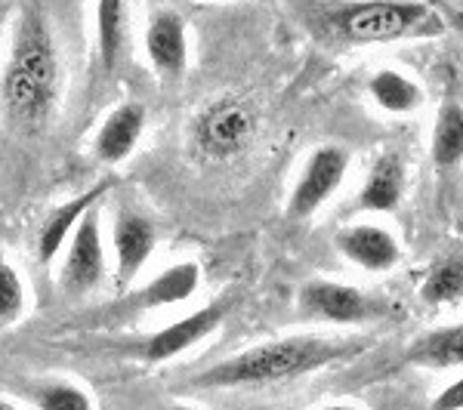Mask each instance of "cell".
<instances>
[{"instance_id":"cell-19","label":"cell","mask_w":463,"mask_h":410,"mask_svg":"<svg viewBox=\"0 0 463 410\" xmlns=\"http://www.w3.org/2000/svg\"><path fill=\"white\" fill-rule=\"evenodd\" d=\"M368 93L390 115H411L423 102V89L395 69H380L377 74H371Z\"/></svg>"},{"instance_id":"cell-5","label":"cell","mask_w":463,"mask_h":410,"mask_svg":"<svg viewBox=\"0 0 463 410\" xmlns=\"http://www.w3.org/2000/svg\"><path fill=\"white\" fill-rule=\"evenodd\" d=\"M297 305L306 318L325 324H368L377 318L390 315V305L377 296L362 294L353 284H340V281H306L297 296Z\"/></svg>"},{"instance_id":"cell-12","label":"cell","mask_w":463,"mask_h":410,"mask_svg":"<svg viewBox=\"0 0 463 410\" xmlns=\"http://www.w3.org/2000/svg\"><path fill=\"white\" fill-rule=\"evenodd\" d=\"M146 133V106L139 102H121L106 115L93 136V154L99 163L118 167L139 148V139Z\"/></svg>"},{"instance_id":"cell-23","label":"cell","mask_w":463,"mask_h":410,"mask_svg":"<svg viewBox=\"0 0 463 410\" xmlns=\"http://www.w3.org/2000/svg\"><path fill=\"white\" fill-rule=\"evenodd\" d=\"M432 410H463V379L445 386V392L432 401Z\"/></svg>"},{"instance_id":"cell-8","label":"cell","mask_w":463,"mask_h":410,"mask_svg":"<svg viewBox=\"0 0 463 410\" xmlns=\"http://www.w3.org/2000/svg\"><path fill=\"white\" fill-rule=\"evenodd\" d=\"M349 170V152L343 145H318L306 158L300 176L288 198V216L290 219H306L325 204L327 198L343 185Z\"/></svg>"},{"instance_id":"cell-15","label":"cell","mask_w":463,"mask_h":410,"mask_svg":"<svg viewBox=\"0 0 463 410\" xmlns=\"http://www.w3.org/2000/svg\"><path fill=\"white\" fill-rule=\"evenodd\" d=\"M405 195V167L395 152L380 154L358 191V207L371 213H390Z\"/></svg>"},{"instance_id":"cell-7","label":"cell","mask_w":463,"mask_h":410,"mask_svg":"<svg viewBox=\"0 0 463 410\" xmlns=\"http://www.w3.org/2000/svg\"><path fill=\"white\" fill-rule=\"evenodd\" d=\"M253 133H257L253 111L235 99H220L201 111L192 136H195V145L204 158L229 161L253 143Z\"/></svg>"},{"instance_id":"cell-6","label":"cell","mask_w":463,"mask_h":410,"mask_svg":"<svg viewBox=\"0 0 463 410\" xmlns=\"http://www.w3.org/2000/svg\"><path fill=\"white\" fill-rule=\"evenodd\" d=\"M106 272H109V259H106V241H102V210L96 204L84 213V219L78 222L74 235L65 244L59 281H62V290L69 296H84L93 294L106 281Z\"/></svg>"},{"instance_id":"cell-9","label":"cell","mask_w":463,"mask_h":410,"mask_svg":"<svg viewBox=\"0 0 463 410\" xmlns=\"http://www.w3.org/2000/svg\"><path fill=\"white\" fill-rule=\"evenodd\" d=\"M155 250H158V226L130 207H118L111 219V253H115L111 266H115L118 287H130Z\"/></svg>"},{"instance_id":"cell-22","label":"cell","mask_w":463,"mask_h":410,"mask_svg":"<svg viewBox=\"0 0 463 410\" xmlns=\"http://www.w3.org/2000/svg\"><path fill=\"white\" fill-rule=\"evenodd\" d=\"M28 309L25 278L6 256H0V327L16 324Z\"/></svg>"},{"instance_id":"cell-10","label":"cell","mask_w":463,"mask_h":410,"mask_svg":"<svg viewBox=\"0 0 463 410\" xmlns=\"http://www.w3.org/2000/svg\"><path fill=\"white\" fill-rule=\"evenodd\" d=\"M143 50L152 71L164 80H179L189 69V32L174 10H155L143 34Z\"/></svg>"},{"instance_id":"cell-4","label":"cell","mask_w":463,"mask_h":410,"mask_svg":"<svg viewBox=\"0 0 463 410\" xmlns=\"http://www.w3.org/2000/svg\"><path fill=\"white\" fill-rule=\"evenodd\" d=\"M232 303H235L232 296H222V300H213L211 305L179 318V321L164 324L161 331L146 333L139 342H133V358L148 364V368H158V364H167V361H174V358L185 355L189 349H195L198 342H204L211 333L220 331Z\"/></svg>"},{"instance_id":"cell-16","label":"cell","mask_w":463,"mask_h":410,"mask_svg":"<svg viewBox=\"0 0 463 410\" xmlns=\"http://www.w3.org/2000/svg\"><path fill=\"white\" fill-rule=\"evenodd\" d=\"M93 37L102 69L115 71L127 41V0H96L93 4Z\"/></svg>"},{"instance_id":"cell-2","label":"cell","mask_w":463,"mask_h":410,"mask_svg":"<svg viewBox=\"0 0 463 410\" xmlns=\"http://www.w3.org/2000/svg\"><path fill=\"white\" fill-rule=\"evenodd\" d=\"M364 349V342L327 340V337H281L213 364L189 379L195 389H257L327 368L343 358H353Z\"/></svg>"},{"instance_id":"cell-21","label":"cell","mask_w":463,"mask_h":410,"mask_svg":"<svg viewBox=\"0 0 463 410\" xmlns=\"http://www.w3.org/2000/svg\"><path fill=\"white\" fill-rule=\"evenodd\" d=\"M423 303L430 305H442V303H454L463 296V250L445 256L439 266L430 268L427 281L420 287Z\"/></svg>"},{"instance_id":"cell-18","label":"cell","mask_w":463,"mask_h":410,"mask_svg":"<svg viewBox=\"0 0 463 410\" xmlns=\"http://www.w3.org/2000/svg\"><path fill=\"white\" fill-rule=\"evenodd\" d=\"M408 364H420V368H460L463 364V324L439 327L414 342L405 352Z\"/></svg>"},{"instance_id":"cell-3","label":"cell","mask_w":463,"mask_h":410,"mask_svg":"<svg viewBox=\"0 0 463 410\" xmlns=\"http://www.w3.org/2000/svg\"><path fill=\"white\" fill-rule=\"evenodd\" d=\"M331 25L349 43H392L439 32V19L423 0H353L331 10Z\"/></svg>"},{"instance_id":"cell-11","label":"cell","mask_w":463,"mask_h":410,"mask_svg":"<svg viewBox=\"0 0 463 410\" xmlns=\"http://www.w3.org/2000/svg\"><path fill=\"white\" fill-rule=\"evenodd\" d=\"M201 287V266L192 263V259H183V263L167 266L164 272L155 275L152 281H146L143 287L130 290L118 309L121 312H155V309H170V305H179L195 296V290Z\"/></svg>"},{"instance_id":"cell-24","label":"cell","mask_w":463,"mask_h":410,"mask_svg":"<svg viewBox=\"0 0 463 410\" xmlns=\"http://www.w3.org/2000/svg\"><path fill=\"white\" fill-rule=\"evenodd\" d=\"M0 410H19L13 401H6V398H0Z\"/></svg>"},{"instance_id":"cell-26","label":"cell","mask_w":463,"mask_h":410,"mask_svg":"<svg viewBox=\"0 0 463 410\" xmlns=\"http://www.w3.org/2000/svg\"><path fill=\"white\" fill-rule=\"evenodd\" d=\"M321 410H355V407H346V405H334V407H321Z\"/></svg>"},{"instance_id":"cell-17","label":"cell","mask_w":463,"mask_h":410,"mask_svg":"<svg viewBox=\"0 0 463 410\" xmlns=\"http://www.w3.org/2000/svg\"><path fill=\"white\" fill-rule=\"evenodd\" d=\"M432 163L439 173H451L463 161V106L454 99H445L439 108L436 126H432V145H430Z\"/></svg>"},{"instance_id":"cell-25","label":"cell","mask_w":463,"mask_h":410,"mask_svg":"<svg viewBox=\"0 0 463 410\" xmlns=\"http://www.w3.org/2000/svg\"><path fill=\"white\" fill-rule=\"evenodd\" d=\"M167 410H198V407H192V405H170Z\"/></svg>"},{"instance_id":"cell-1","label":"cell","mask_w":463,"mask_h":410,"mask_svg":"<svg viewBox=\"0 0 463 410\" xmlns=\"http://www.w3.org/2000/svg\"><path fill=\"white\" fill-rule=\"evenodd\" d=\"M62 99V56L53 28L37 10H25L13 28L10 56L0 71V111L16 130H43Z\"/></svg>"},{"instance_id":"cell-14","label":"cell","mask_w":463,"mask_h":410,"mask_svg":"<svg viewBox=\"0 0 463 410\" xmlns=\"http://www.w3.org/2000/svg\"><path fill=\"white\" fill-rule=\"evenodd\" d=\"M334 244L349 263L368 268V272H386L402 259V247L392 232H386L383 226H374V222H358V226L343 228L334 238Z\"/></svg>"},{"instance_id":"cell-13","label":"cell","mask_w":463,"mask_h":410,"mask_svg":"<svg viewBox=\"0 0 463 410\" xmlns=\"http://www.w3.org/2000/svg\"><path fill=\"white\" fill-rule=\"evenodd\" d=\"M106 195V182L93 185V189L80 191L78 198L65 200V204L53 207L47 216H43L41 228H37L34 235V256H37V266H50L59 253L65 250V244H69V238L74 235V228H78V222L84 219V213L90 207L99 204V198Z\"/></svg>"},{"instance_id":"cell-20","label":"cell","mask_w":463,"mask_h":410,"mask_svg":"<svg viewBox=\"0 0 463 410\" xmlns=\"http://www.w3.org/2000/svg\"><path fill=\"white\" fill-rule=\"evenodd\" d=\"M25 398L34 410H96L93 395L71 379H34L28 383Z\"/></svg>"}]
</instances>
